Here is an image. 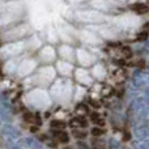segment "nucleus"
Here are the masks:
<instances>
[{
  "instance_id": "obj_3",
  "label": "nucleus",
  "mask_w": 149,
  "mask_h": 149,
  "mask_svg": "<svg viewBox=\"0 0 149 149\" xmlns=\"http://www.w3.org/2000/svg\"><path fill=\"white\" fill-rule=\"evenodd\" d=\"M134 134L139 140H145V139L149 137V127L143 126L141 124L140 127H136V128H135Z\"/></svg>"
},
{
  "instance_id": "obj_17",
  "label": "nucleus",
  "mask_w": 149,
  "mask_h": 149,
  "mask_svg": "<svg viewBox=\"0 0 149 149\" xmlns=\"http://www.w3.org/2000/svg\"><path fill=\"white\" fill-rule=\"evenodd\" d=\"M0 124H1V118H0Z\"/></svg>"
},
{
  "instance_id": "obj_13",
  "label": "nucleus",
  "mask_w": 149,
  "mask_h": 149,
  "mask_svg": "<svg viewBox=\"0 0 149 149\" xmlns=\"http://www.w3.org/2000/svg\"><path fill=\"white\" fill-rule=\"evenodd\" d=\"M74 136L76 137H85V132H79V131H73Z\"/></svg>"
},
{
  "instance_id": "obj_1",
  "label": "nucleus",
  "mask_w": 149,
  "mask_h": 149,
  "mask_svg": "<svg viewBox=\"0 0 149 149\" xmlns=\"http://www.w3.org/2000/svg\"><path fill=\"white\" fill-rule=\"evenodd\" d=\"M1 135L5 140V144L22 139V137H21V132L18 131L16 127H13L12 124H4L1 128Z\"/></svg>"
},
{
  "instance_id": "obj_5",
  "label": "nucleus",
  "mask_w": 149,
  "mask_h": 149,
  "mask_svg": "<svg viewBox=\"0 0 149 149\" xmlns=\"http://www.w3.org/2000/svg\"><path fill=\"white\" fill-rule=\"evenodd\" d=\"M134 10H136L137 13H145L148 10V7L145 4H141V3H139V4H135L134 7Z\"/></svg>"
},
{
  "instance_id": "obj_7",
  "label": "nucleus",
  "mask_w": 149,
  "mask_h": 149,
  "mask_svg": "<svg viewBox=\"0 0 149 149\" xmlns=\"http://www.w3.org/2000/svg\"><path fill=\"white\" fill-rule=\"evenodd\" d=\"M71 124H72V126H81V127H85L86 126V122L84 120V119L82 118H74V119H72V120H71Z\"/></svg>"
},
{
  "instance_id": "obj_15",
  "label": "nucleus",
  "mask_w": 149,
  "mask_h": 149,
  "mask_svg": "<svg viewBox=\"0 0 149 149\" xmlns=\"http://www.w3.org/2000/svg\"><path fill=\"white\" fill-rule=\"evenodd\" d=\"M33 149H45V148H43V147H42V145H41V144H39V145H38V147H36V148H33Z\"/></svg>"
},
{
  "instance_id": "obj_18",
  "label": "nucleus",
  "mask_w": 149,
  "mask_h": 149,
  "mask_svg": "<svg viewBox=\"0 0 149 149\" xmlns=\"http://www.w3.org/2000/svg\"><path fill=\"white\" fill-rule=\"evenodd\" d=\"M65 149H71V148H65Z\"/></svg>"
},
{
  "instance_id": "obj_14",
  "label": "nucleus",
  "mask_w": 149,
  "mask_h": 149,
  "mask_svg": "<svg viewBox=\"0 0 149 149\" xmlns=\"http://www.w3.org/2000/svg\"><path fill=\"white\" fill-rule=\"evenodd\" d=\"M77 145H79V148H80V149H88V148H86V144H85V143H77Z\"/></svg>"
},
{
  "instance_id": "obj_10",
  "label": "nucleus",
  "mask_w": 149,
  "mask_h": 149,
  "mask_svg": "<svg viewBox=\"0 0 149 149\" xmlns=\"http://www.w3.org/2000/svg\"><path fill=\"white\" fill-rule=\"evenodd\" d=\"M51 124H52V127H54V128H59V130H63V128H64V123H63V122L54 120Z\"/></svg>"
},
{
  "instance_id": "obj_4",
  "label": "nucleus",
  "mask_w": 149,
  "mask_h": 149,
  "mask_svg": "<svg viewBox=\"0 0 149 149\" xmlns=\"http://www.w3.org/2000/svg\"><path fill=\"white\" fill-rule=\"evenodd\" d=\"M134 148L135 149H149V144L147 140H137L134 143Z\"/></svg>"
},
{
  "instance_id": "obj_16",
  "label": "nucleus",
  "mask_w": 149,
  "mask_h": 149,
  "mask_svg": "<svg viewBox=\"0 0 149 149\" xmlns=\"http://www.w3.org/2000/svg\"><path fill=\"white\" fill-rule=\"evenodd\" d=\"M145 93H147V94L149 95V88H147V90H145Z\"/></svg>"
},
{
  "instance_id": "obj_19",
  "label": "nucleus",
  "mask_w": 149,
  "mask_h": 149,
  "mask_svg": "<svg viewBox=\"0 0 149 149\" xmlns=\"http://www.w3.org/2000/svg\"><path fill=\"white\" fill-rule=\"evenodd\" d=\"M0 100H1V95H0Z\"/></svg>"
},
{
  "instance_id": "obj_9",
  "label": "nucleus",
  "mask_w": 149,
  "mask_h": 149,
  "mask_svg": "<svg viewBox=\"0 0 149 149\" xmlns=\"http://www.w3.org/2000/svg\"><path fill=\"white\" fill-rule=\"evenodd\" d=\"M109 144H110V149H120L119 141H116L115 139H111L110 141H109Z\"/></svg>"
},
{
  "instance_id": "obj_2",
  "label": "nucleus",
  "mask_w": 149,
  "mask_h": 149,
  "mask_svg": "<svg viewBox=\"0 0 149 149\" xmlns=\"http://www.w3.org/2000/svg\"><path fill=\"white\" fill-rule=\"evenodd\" d=\"M134 82L136 86L149 85V71H136L134 74Z\"/></svg>"
},
{
  "instance_id": "obj_12",
  "label": "nucleus",
  "mask_w": 149,
  "mask_h": 149,
  "mask_svg": "<svg viewBox=\"0 0 149 149\" xmlns=\"http://www.w3.org/2000/svg\"><path fill=\"white\" fill-rule=\"evenodd\" d=\"M76 111H77V113H80V111H84L85 114H88V107L85 105H80V106H77Z\"/></svg>"
},
{
  "instance_id": "obj_8",
  "label": "nucleus",
  "mask_w": 149,
  "mask_h": 149,
  "mask_svg": "<svg viewBox=\"0 0 149 149\" xmlns=\"http://www.w3.org/2000/svg\"><path fill=\"white\" fill-rule=\"evenodd\" d=\"M93 144H94V149H105V143L102 141V140H94L93 141Z\"/></svg>"
},
{
  "instance_id": "obj_6",
  "label": "nucleus",
  "mask_w": 149,
  "mask_h": 149,
  "mask_svg": "<svg viewBox=\"0 0 149 149\" xmlns=\"http://www.w3.org/2000/svg\"><path fill=\"white\" fill-rule=\"evenodd\" d=\"M56 137H58V140L62 141V143H67L68 140H70V136H68L65 132H63V131H58L56 132Z\"/></svg>"
},
{
  "instance_id": "obj_11",
  "label": "nucleus",
  "mask_w": 149,
  "mask_h": 149,
  "mask_svg": "<svg viewBox=\"0 0 149 149\" xmlns=\"http://www.w3.org/2000/svg\"><path fill=\"white\" fill-rule=\"evenodd\" d=\"M102 134H103V131L101 128H93L92 130V135H94V136H101Z\"/></svg>"
}]
</instances>
